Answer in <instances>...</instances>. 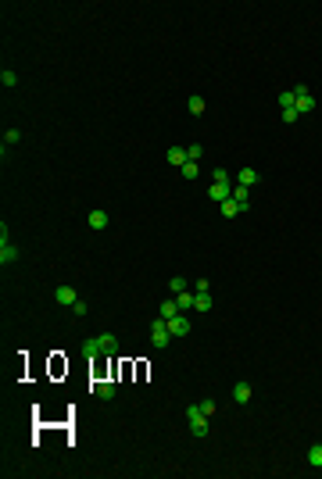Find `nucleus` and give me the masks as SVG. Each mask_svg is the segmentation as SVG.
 I'll return each mask as SVG.
<instances>
[{
	"mask_svg": "<svg viewBox=\"0 0 322 479\" xmlns=\"http://www.w3.org/2000/svg\"><path fill=\"white\" fill-rule=\"evenodd\" d=\"M294 97H297V115H308V111H315V97L308 93V86H294Z\"/></svg>",
	"mask_w": 322,
	"mask_h": 479,
	"instance_id": "nucleus-2",
	"label": "nucleus"
},
{
	"mask_svg": "<svg viewBox=\"0 0 322 479\" xmlns=\"http://www.w3.org/2000/svg\"><path fill=\"white\" fill-rule=\"evenodd\" d=\"M151 340H154V347H158V351H165V347L172 343V333H168V325H165V319H161V315L151 322Z\"/></svg>",
	"mask_w": 322,
	"mask_h": 479,
	"instance_id": "nucleus-1",
	"label": "nucleus"
},
{
	"mask_svg": "<svg viewBox=\"0 0 322 479\" xmlns=\"http://www.w3.org/2000/svg\"><path fill=\"white\" fill-rule=\"evenodd\" d=\"M165 325H168V333H172V336H186V333L193 329V325H190V319H186L183 311H179L175 319H168V322H165Z\"/></svg>",
	"mask_w": 322,
	"mask_h": 479,
	"instance_id": "nucleus-3",
	"label": "nucleus"
},
{
	"mask_svg": "<svg viewBox=\"0 0 322 479\" xmlns=\"http://www.w3.org/2000/svg\"><path fill=\"white\" fill-rule=\"evenodd\" d=\"M14 261H18V247H14L11 240H7V243H0V265L7 268V265H14Z\"/></svg>",
	"mask_w": 322,
	"mask_h": 479,
	"instance_id": "nucleus-6",
	"label": "nucleus"
},
{
	"mask_svg": "<svg viewBox=\"0 0 322 479\" xmlns=\"http://www.w3.org/2000/svg\"><path fill=\"white\" fill-rule=\"evenodd\" d=\"M93 394H97L100 400H111V397H115V383L100 379V383H93Z\"/></svg>",
	"mask_w": 322,
	"mask_h": 479,
	"instance_id": "nucleus-8",
	"label": "nucleus"
},
{
	"mask_svg": "<svg viewBox=\"0 0 322 479\" xmlns=\"http://www.w3.org/2000/svg\"><path fill=\"white\" fill-rule=\"evenodd\" d=\"M165 158H168V164H175V168H183V164H186V151H183V147H168V151H165Z\"/></svg>",
	"mask_w": 322,
	"mask_h": 479,
	"instance_id": "nucleus-7",
	"label": "nucleus"
},
{
	"mask_svg": "<svg viewBox=\"0 0 322 479\" xmlns=\"http://www.w3.org/2000/svg\"><path fill=\"white\" fill-rule=\"evenodd\" d=\"M297 118H301V115H297V107H287V111H283V122H287V125H294Z\"/></svg>",
	"mask_w": 322,
	"mask_h": 479,
	"instance_id": "nucleus-26",
	"label": "nucleus"
},
{
	"mask_svg": "<svg viewBox=\"0 0 322 479\" xmlns=\"http://www.w3.org/2000/svg\"><path fill=\"white\" fill-rule=\"evenodd\" d=\"M233 400H237V404H247V400H251V383H237V386H233Z\"/></svg>",
	"mask_w": 322,
	"mask_h": 479,
	"instance_id": "nucleus-14",
	"label": "nucleus"
},
{
	"mask_svg": "<svg viewBox=\"0 0 322 479\" xmlns=\"http://www.w3.org/2000/svg\"><path fill=\"white\" fill-rule=\"evenodd\" d=\"M168 290H172V293H183V290H186V279H183V275H175V279L168 283Z\"/></svg>",
	"mask_w": 322,
	"mask_h": 479,
	"instance_id": "nucleus-25",
	"label": "nucleus"
},
{
	"mask_svg": "<svg viewBox=\"0 0 322 479\" xmlns=\"http://www.w3.org/2000/svg\"><path fill=\"white\" fill-rule=\"evenodd\" d=\"M308 465H312V469H322V444L308 447Z\"/></svg>",
	"mask_w": 322,
	"mask_h": 479,
	"instance_id": "nucleus-17",
	"label": "nucleus"
},
{
	"mask_svg": "<svg viewBox=\"0 0 322 479\" xmlns=\"http://www.w3.org/2000/svg\"><path fill=\"white\" fill-rule=\"evenodd\" d=\"M279 104H283V111H287V107H294V104H297V97H294V89H287V93H279Z\"/></svg>",
	"mask_w": 322,
	"mask_h": 479,
	"instance_id": "nucleus-24",
	"label": "nucleus"
},
{
	"mask_svg": "<svg viewBox=\"0 0 322 479\" xmlns=\"http://www.w3.org/2000/svg\"><path fill=\"white\" fill-rule=\"evenodd\" d=\"M175 304H179V311H186V308H193V293H190V290H183V293H175Z\"/></svg>",
	"mask_w": 322,
	"mask_h": 479,
	"instance_id": "nucleus-19",
	"label": "nucleus"
},
{
	"mask_svg": "<svg viewBox=\"0 0 322 479\" xmlns=\"http://www.w3.org/2000/svg\"><path fill=\"white\" fill-rule=\"evenodd\" d=\"M211 179H215V182H229V172H226V168H215Z\"/></svg>",
	"mask_w": 322,
	"mask_h": 479,
	"instance_id": "nucleus-28",
	"label": "nucleus"
},
{
	"mask_svg": "<svg viewBox=\"0 0 322 479\" xmlns=\"http://www.w3.org/2000/svg\"><path fill=\"white\" fill-rule=\"evenodd\" d=\"M72 311H76V319H82V315H86V311H90V308H86V304H82V301H76V304H72Z\"/></svg>",
	"mask_w": 322,
	"mask_h": 479,
	"instance_id": "nucleus-30",
	"label": "nucleus"
},
{
	"mask_svg": "<svg viewBox=\"0 0 322 479\" xmlns=\"http://www.w3.org/2000/svg\"><path fill=\"white\" fill-rule=\"evenodd\" d=\"M86 222H90V229H108V222H111V218H108V211H90V218H86Z\"/></svg>",
	"mask_w": 322,
	"mask_h": 479,
	"instance_id": "nucleus-9",
	"label": "nucleus"
},
{
	"mask_svg": "<svg viewBox=\"0 0 322 479\" xmlns=\"http://www.w3.org/2000/svg\"><path fill=\"white\" fill-rule=\"evenodd\" d=\"M201 154H204V147H201V143H193V147H186V158H190V161H197V158H201Z\"/></svg>",
	"mask_w": 322,
	"mask_h": 479,
	"instance_id": "nucleus-27",
	"label": "nucleus"
},
{
	"mask_svg": "<svg viewBox=\"0 0 322 479\" xmlns=\"http://www.w3.org/2000/svg\"><path fill=\"white\" fill-rule=\"evenodd\" d=\"M0 82H4V86L11 89V86H18V76H14L11 68H4V72H0Z\"/></svg>",
	"mask_w": 322,
	"mask_h": 479,
	"instance_id": "nucleus-23",
	"label": "nucleus"
},
{
	"mask_svg": "<svg viewBox=\"0 0 322 479\" xmlns=\"http://www.w3.org/2000/svg\"><path fill=\"white\" fill-rule=\"evenodd\" d=\"M18 140H22V133H18V129H7V133H4V154H7V147L18 143Z\"/></svg>",
	"mask_w": 322,
	"mask_h": 479,
	"instance_id": "nucleus-22",
	"label": "nucleus"
},
{
	"mask_svg": "<svg viewBox=\"0 0 322 479\" xmlns=\"http://www.w3.org/2000/svg\"><path fill=\"white\" fill-rule=\"evenodd\" d=\"M222 215H226V218H237V215H240V204H237L233 197H229V200H222Z\"/></svg>",
	"mask_w": 322,
	"mask_h": 479,
	"instance_id": "nucleus-18",
	"label": "nucleus"
},
{
	"mask_svg": "<svg viewBox=\"0 0 322 479\" xmlns=\"http://www.w3.org/2000/svg\"><path fill=\"white\" fill-rule=\"evenodd\" d=\"M254 182H258V172H254V168H243L240 175H237V186H247V190H251Z\"/></svg>",
	"mask_w": 322,
	"mask_h": 479,
	"instance_id": "nucleus-15",
	"label": "nucleus"
},
{
	"mask_svg": "<svg viewBox=\"0 0 322 479\" xmlns=\"http://www.w3.org/2000/svg\"><path fill=\"white\" fill-rule=\"evenodd\" d=\"M54 301H58L61 308H72V304L79 301V293H76V286H58V290H54Z\"/></svg>",
	"mask_w": 322,
	"mask_h": 479,
	"instance_id": "nucleus-4",
	"label": "nucleus"
},
{
	"mask_svg": "<svg viewBox=\"0 0 322 479\" xmlns=\"http://www.w3.org/2000/svg\"><path fill=\"white\" fill-rule=\"evenodd\" d=\"M233 200L240 204V211H247V208H251V190H247V186H237V190H233Z\"/></svg>",
	"mask_w": 322,
	"mask_h": 479,
	"instance_id": "nucleus-12",
	"label": "nucleus"
},
{
	"mask_svg": "<svg viewBox=\"0 0 322 479\" xmlns=\"http://www.w3.org/2000/svg\"><path fill=\"white\" fill-rule=\"evenodd\" d=\"M201 411H204V415L211 418V415H215V400H211V397H208V400H201Z\"/></svg>",
	"mask_w": 322,
	"mask_h": 479,
	"instance_id": "nucleus-29",
	"label": "nucleus"
},
{
	"mask_svg": "<svg viewBox=\"0 0 322 479\" xmlns=\"http://www.w3.org/2000/svg\"><path fill=\"white\" fill-rule=\"evenodd\" d=\"M208 193H211V200H219V204H222V200H229V197H233V186H229V182H211V190H208Z\"/></svg>",
	"mask_w": 322,
	"mask_h": 479,
	"instance_id": "nucleus-5",
	"label": "nucleus"
},
{
	"mask_svg": "<svg viewBox=\"0 0 322 479\" xmlns=\"http://www.w3.org/2000/svg\"><path fill=\"white\" fill-rule=\"evenodd\" d=\"M193 308L197 311H211V293H193Z\"/></svg>",
	"mask_w": 322,
	"mask_h": 479,
	"instance_id": "nucleus-16",
	"label": "nucleus"
},
{
	"mask_svg": "<svg viewBox=\"0 0 322 479\" xmlns=\"http://www.w3.org/2000/svg\"><path fill=\"white\" fill-rule=\"evenodd\" d=\"M100 354H118V340H115L111 333L100 336Z\"/></svg>",
	"mask_w": 322,
	"mask_h": 479,
	"instance_id": "nucleus-11",
	"label": "nucleus"
},
{
	"mask_svg": "<svg viewBox=\"0 0 322 479\" xmlns=\"http://www.w3.org/2000/svg\"><path fill=\"white\" fill-rule=\"evenodd\" d=\"M179 172H183V179H197V175H201V168H197V161H186V164H183Z\"/></svg>",
	"mask_w": 322,
	"mask_h": 479,
	"instance_id": "nucleus-20",
	"label": "nucleus"
},
{
	"mask_svg": "<svg viewBox=\"0 0 322 479\" xmlns=\"http://www.w3.org/2000/svg\"><path fill=\"white\" fill-rule=\"evenodd\" d=\"M158 315H161V319H165V322H168V319H175V315H179V304H175V297L161 304V308H158Z\"/></svg>",
	"mask_w": 322,
	"mask_h": 479,
	"instance_id": "nucleus-13",
	"label": "nucleus"
},
{
	"mask_svg": "<svg viewBox=\"0 0 322 479\" xmlns=\"http://www.w3.org/2000/svg\"><path fill=\"white\" fill-rule=\"evenodd\" d=\"M82 354H86V358H100V336L82 340Z\"/></svg>",
	"mask_w": 322,
	"mask_h": 479,
	"instance_id": "nucleus-10",
	"label": "nucleus"
},
{
	"mask_svg": "<svg viewBox=\"0 0 322 479\" xmlns=\"http://www.w3.org/2000/svg\"><path fill=\"white\" fill-rule=\"evenodd\" d=\"M193 293H208V279H197L193 283Z\"/></svg>",
	"mask_w": 322,
	"mask_h": 479,
	"instance_id": "nucleus-31",
	"label": "nucleus"
},
{
	"mask_svg": "<svg viewBox=\"0 0 322 479\" xmlns=\"http://www.w3.org/2000/svg\"><path fill=\"white\" fill-rule=\"evenodd\" d=\"M186 107H190L193 115H204V97H190V100H186Z\"/></svg>",
	"mask_w": 322,
	"mask_h": 479,
	"instance_id": "nucleus-21",
	"label": "nucleus"
}]
</instances>
